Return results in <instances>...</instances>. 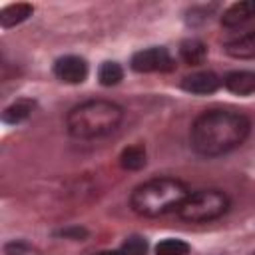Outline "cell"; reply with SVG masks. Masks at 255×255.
<instances>
[{
    "instance_id": "cell-1",
    "label": "cell",
    "mask_w": 255,
    "mask_h": 255,
    "mask_svg": "<svg viewBox=\"0 0 255 255\" xmlns=\"http://www.w3.org/2000/svg\"><path fill=\"white\" fill-rule=\"evenodd\" d=\"M249 120L239 112L209 110L193 122L189 141L199 155L215 157L239 147L249 135Z\"/></svg>"
},
{
    "instance_id": "cell-2",
    "label": "cell",
    "mask_w": 255,
    "mask_h": 255,
    "mask_svg": "<svg viewBox=\"0 0 255 255\" xmlns=\"http://www.w3.org/2000/svg\"><path fill=\"white\" fill-rule=\"evenodd\" d=\"M189 195L187 185L175 177H155L137 185L129 197V205L143 217H159L177 211Z\"/></svg>"
},
{
    "instance_id": "cell-3",
    "label": "cell",
    "mask_w": 255,
    "mask_h": 255,
    "mask_svg": "<svg viewBox=\"0 0 255 255\" xmlns=\"http://www.w3.org/2000/svg\"><path fill=\"white\" fill-rule=\"evenodd\" d=\"M122 118L124 112L118 104L106 100H90L76 106L68 114L66 128L70 135L78 139H96L116 131L122 124Z\"/></svg>"
},
{
    "instance_id": "cell-4",
    "label": "cell",
    "mask_w": 255,
    "mask_h": 255,
    "mask_svg": "<svg viewBox=\"0 0 255 255\" xmlns=\"http://www.w3.org/2000/svg\"><path fill=\"white\" fill-rule=\"evenodd\" d=\"M229 209V197L219 189H199L185 197L177 209L179 217L189 223H205L221 217Z\"/></svg>"
},
{
    "instance_id": "cell-5",
    "label": "cell",
    "mask_w": 255,
    "mask_h": 255,
    "mask_svg": "<svg viewBox=\"0 0 255 255\" xmlns=\"http://www.w3.org/2000/svg\"><path fill=\"white\" fill-rule=\"evenodd\" d=\"M131 68L135 72L147 74V72H169L175 68L173 58L169 56V52L165 48H147L141 52H135L131 56Z\"/></svg>"
},
{
    "instance_id": "cell-6",
    "label": "cell",
    "mask_w": 255,
    "mask_h": 255,
    "mask_svg": "<svg viewBox=\"0 0 255 255\" xmlns=\"http://www.w3.org/2000/svg\"><path fill=\"white\" fill-rule=\"evenodd\" d=\"M54 74L66 84H82L88 76V64L80 56H64L56 60Z\"/></svg>"
},
{
    "instance_id": "cell-7",
    "label": "cell",
    "mask_w": 255,
    "mask_h": 255,
    "mask_svg": "<svg viewBox=\"0 0 255 255\" xmlns=\"http://www.w3.org/2000/svg\"><path fill=\"white\" fill-rule=\"evenodd\" d=\"M219 84H221V80L213 72H195V74L183 78L181 88L189 94L205 96V94H213L219 88Z\"/></svg>"
},
{
    "instance_id": "cell-8",
    "label": "cell",
    "mask_w": 255,
    "mask_h": 255,
    "mask_svg": "<svg viewBox=\"0 0 255 255\" xmlns=\"http://www.w3.org/2000/svg\"><path fill=\"white\" fill-rule=\"evenodd\" d=\"M251 18H255V0H243V2L231 4L223 12L221 24L227 26V28H235V26H241V24L249 22Z\"/></svg>"
},
{
    "instance_id": "cell-9",
    "label": "cell",
    "mask_w": 255,
    "mask_h": 255,
    "mask_svg": "<svg viewBox=\"0 0 255 255\" xmlns=\"http://www.w3.org/2000/svg\"><path fill=\"white\" fill-rule=\"evenodd\" d=\"M223 86L235 96H249L255 92V72L237 70L223 78Z\"/></svg>"
},
{
    "instance_id": "cell-10",
    "label": "cell",
    "mask_w": 255,
    "mask_h": 255,
    "mask_svg": "<svg viewBox=\"0 0 255 255\" xmlns=\"http://www.w3.org/2000/svg\"><path fill=\"white\" fill-rule=\"evenodd\" d=\"M225 54L237 60H253L255 58V32L239 36L225 44Z\"/></svg>"
},
{
    "instance_id": "cell-11",
    "label": "cell",
    "mask_w": 255,
    "mask_h": 255,
    "mask_svg": "<svg viewBox=\"0 0 255 255\" xmlns=\"http://www.w3.org/2000/svg\"><path fill=\"white\" fill-rule=\"evenodd\" d=\"M179 54L183 58V62H187L189 66H197L205 60L207 56V48L201 40L197 38H189V40H183L181 46H179Z\"/></svg>"
},
{
    "instance_id": "cell-12",
    "label": "cell",
    "mask_w": 255,
    "mask_h": 255,
    "mask_svg": "<svg viewBox=\"0 0 255 255\" xmlns=\"http://www.w3.org/2000/svg\"><path fill=\"white\" fill-rule=\"evenodd\" d=\"M28 16H32V6L30 4H22V2L10 4L0 12V24H2V28H12V26L24 22Z\"/></svg>"
},
{
    "instance_id": "cell-13",
    "label": "cell",
    "mask_w": 255,
    "mask_h": 255,
    "mask_svg": "<svg viewBox=\"0 0 255 255\" xmlns=\"http://www.w3.org/2000/svg\"><path fill=\"white\" fill-rule=\"evenodd\" d=\"M120 163L124 169H129V171L141 169L145 165V147L141 143L128 145L120 155Z\"/></svg>"
},
{
    "instance_id": "cell-14",
    "label": "cell",
    "mask_w": 255,
    "mask_h": 255,
    "mask_svg": "<svg viewBox=\"0 0 255 255\" xmlns=\"http://www.w3.org/2000/svg\"><path fill=\"white\" fill-rule=\"evenodd\" d=\"M32 108H34V102H30V100H18L16 104H12V106H8L4 110L2 120L6 124H20V122H24L32 114Z\"/></svg>"
},
{
    "instance_id": "cell-15",
    "label": "cell",
    "mask_w": 255,
    "mask_h": 255,
    "mask_svg": "<svg viewBox=\"0 0 255 255\" xmlns=\"http://www.w3.org/2000/svg\"><path fill=\"white\" fill-rule=\"evenodd\" d=\"M98 78H100V84H102V86H116V84H120V80L124 78V70H122L120 64H116V62H104V64L100 66Z\"/></svg>"
},
{
    "instance_id": "cell-16",
    "label": "cell",
    "mask_w": 255,
    "mask_h": 255,
    "mask_svg": "<svg viewBox=\"0 0 255 255\" xmlns=\"http://www.w3.org/2000/svg\"><path fill=\"white\" fill-rule=\"evenodd\" d=\"M189 245L181 239H163L155 245L157 255H187Z\"/></svg>"
},
{
    "instance_id": "cell-17",
    "label": "cell",
    "mask_w": 255,
    "mask_h": 255,
    "mask_svg": "<svg viewBox=\"0 0 255 255\" xmlns=\"http://www.w3.org/2000/svg\"><path fill=\"white\" fill-rule=\"evenodd\" d=\"M124 255H145V241L141 237H129L124 247H122Z\"/></svg>"
},
{
    "instance_id": "cell-18",
    "label": "cell",
    "mask_w": 255,
    "mask_h": 255,
    "mask_svg": "<svg viewBox=\"0 0 255 255\" xmlns=\"http://www.w3.org/2000/svg\"><path fill=\"white\" fill-rule=\"evenodd\" d=\"M96 255H124V251H100Z\"/></svg>"
}]
</instances>
